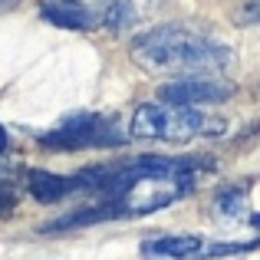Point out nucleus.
<instances>
[{"mask_svg": "<svg viewBox=\"0 0 260 260\" xmlns=\"http://www.w3.org/2000/svg\"><path fill=\"white\" fill-rule=\"evenodd\" d=\"M221 122H208L191 106H172V102L139 106L128 122V135L148 142H188L201 132H221Z\"/></svg>", "mask_w": 260, "mask_h": 260, "instance_id": "f03ea898", "label": "nucleus"}, {"mask_svg": "<svg viewBox=\"0 0 260 260\" xmlns=\"http://www.w3.org/2000/svg\"><path fill=\"white\" fill-rule=\"evenodd\" d=\"M132 59L145 73H184V76H204V73H221L231 63V50L217 40L194 33L188 26H158L132 43Z\"/></svg>", "mask_w": 260, "mask_h": 260, "instance_id": "f257e3e1", "label": "nucleus"}, {"mask_svg": "<svg viewBox=\"0 0 260 260\" xmlns=\"http://www.w3.org/2000/svg\"><path fill=\"white\" fill-rule=\"evenodd\" d=\"M234 95V86L224 83V79H211V76H188L168 83L158 89L161 102H172V106H198V102H224Z\"/></svg>", "mask_w": 260, "mask_h": 260, "instance_id": "423d86ee", "label": "nucleus"}, {"mask_svg": "<svg viewBox=\"0 0 260 260\" xmlns=\"http://www.w3.org/2000/svg\"><path fill=\"white\" fill-rule=\"evenodd\" d=\"M155 10H158V0H112V4H109L106 26L112 33H125V30H132V26L145 23Z\"/></svg>", "mask_w": 260, "mask_h": 260, "instance_id": "0eeeda50", "label": "nucleus"}, {"mask_svg": "<svg viewBox=\"0 0 260 260\" xmlns=\"http://www.w3.org/2000/svg\"><path fill=\"white\" fill-rule=\"evenodd\" d=\"M188 191H191V172L188 175L142 172L125 188V194L115 198V201H119L122 217H132V214H152V211L168 208V204H175L178 198H184Z\"/></svg>", "mask_w": 260, "mask_h": 260, "instance_id": "7ed1b4c3", "label": "nucleus"}, {"mask_svg": "<svg viewBox=\"0 0 260 260\" xmlns=\"http://www.w3.org/2000/svg\"><path fill=\"white\" fill-rule=\"evenodd\" d=\"M260 241H224V244H204L201 257H231V254H244V250H254Z\"/></svg>", "mask_w": 260, "mask_h": 260, "instance_id": "9b49d317", "label": "nucleus"}, {"mask_svg": "<svg viewBox=\"0 0 260 260\" xmlns=\"http://www.w3.org/2000/svg\"><path fill=\"white\" fill-rule=\"evenodd\" d=\"M148 250H155V254H165V257H201L204 254V241L201 237H158V241H148Z\"/></svg>", "mask_w": 260, "mask_h": 260, "instance_id": "1a4fd4ad", "label": "nucleus"}, {"mask_svg": "<svg viewBox=\"0 0 260 260\" xmlns=\"http://www.w3.org/2000/svg\"><path fill=\"white\" fill-rule=\"evenodd\" d=\"M109 4L112 0H43L40 13L63 30H95L106 26Z\"/></svg>", "mask_w": 260, "mask_h": 260, "instance_id": "39448f33", "label": "nucleus"}, {"mask_svg": "<svg viewBox=\"0 0 260 260\" xmlns=\"http://www.w3.org/2000/svg\"><path fill=\"white\" fill-rule=\"evenodd\" d=\"M26 181H30V194L37 198L40 204H56V201H63V198L76 188L73 178L53 175V172H30Z\"/></svg>", "mask_w": 260, "mask_h": 260, "instance_id": "6e6552de", "label": "nucleus"}, {"mask_svg": "<svg viewBox=\"0 0 260 260\" xmlns=\"http://www.w3.org/2000/svg\"><path fill=\"white\" fill-rule=\"evenodd\" d=\"M10 4H17V0H0V10H4V7H10Z\"/></svg>", "mask_w": 260, "mask_h": 260, "instance_id": "dca6fc26", "label": "nucleus"}, {"mask_svg": "<svg viewBox=\"0 0 260 260\" xmlns=\"http://www.w3.org/2000/svg\"><path fill=\"white\" fill-rule=\"evenodd\" d=\"M7 148V128H4V122H0V152Z\"/></svg>", "mask_w": 260, "mask_h": 260, "instance_id": "ddd939ff", "label": "nucleus"}, {"mask_svg": "<svg viewBox=\"0 0 260 260\" xmlns=\"http://www.w3.org/2000/svg\"><path fill=\"white\" fill-rule=\"evenodd\" d=\"M7 204H10V201H7V194H4V191H0V208H7Z\"/></svg>", "mask_w": 260, "mask_h": 260, "instance_id": "2eb2a0df", "label": "nucleus"}, {"mask_svg": "<svg viewBox=\"0 0 260 260\" xmlns=\"http://www.w3.org/2000/svg\"><path fill=\"white\" fill-rule=\"evenodd\" d=\"M237 23H257L260 20V0H254V4H244L241 10H237Z\"/></svg>", "mask_w": 260, "mask_h": 260, "instance_id": "f8f14e48", "label": "nucleus"}, {"mask_svg": "<svg viewBox=\"0 0 260 260\" xmlns=\"http://www.w3.org/2000/svg\"><path fill=\"white\" fill-rule=\"evenodd\" d=\"M46 148H63V152H76V148H112L122 145V132L115 128V119L99 112H79L73 119H66L59 128L46 132L43 139Z\"/></svg>", "mask_w": 260, "mask_h": 260, "instance_id": "20e7f679", "label": "nucleus"}, {"mask_svg": "<svg viewBox=\"0 0 260 260\" xmlns=\"http://www.w3.org/2000/svg\"><path fill=\"white\" fill-rule=\"evenodd\" d=\"M250 224H254V228L260 231V211H257V214H250Z\"/></svg>", "mask_w": 260, "mask_h": 260, "instance_id": "4468645a", "label": "nucleus"}, {"mask_svg": "<svg viewBox=\"0 0 260 260\" xmlns=\"http://www.w3.org/2000/svg\"><path fill=\"white\" fill-rule=\"evenodd\" d=\"M244 204H247V194H244V191H228V194H221L214 201V208L224 221H237V217L244 214Z\"/></svg>", "mask_w": 260, "mask_h": 260, "instance_id": "9d476101", "label": "nucleus"}]
</instances>
